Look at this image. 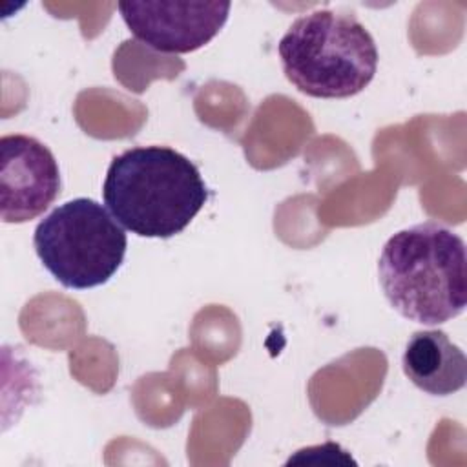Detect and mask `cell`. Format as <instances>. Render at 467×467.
<instances>
[{"label":"cell","instance_id":"1","mask_svg":"<svg viewBox=\"0 0 467 467\" xmlns=\"http://www.w3.org/2000/svg\"><path fill=\"white\" fill-rule=\"evenodd\" d=\"M115 221L140 237L181 234L208 201L199 168L168 146H137L117 155L102 184Z\"/></svg>","mask_w":467,"mask_h":467},{"label":"cell","instance_id":"2","mask_svg":"<svg viewBox=\"0 0 467 467\" xmlns=\"http://www.w3.org/2000/svg\"><path fill=\"white\" fill-rule=\"evenodd\" d=\"M390 306L409 321L441 325L465 310L467 257L463 239L427 221L396 232L378 261Z\"/></svg>","mask_w":467,"mask_h":467},{"label":"cell","instance_id":"3","mask_svg":"<svg viewBox=\"0 0 467 467\" xmlns=\"http://www.w3.org/2000/svg\"><path fill=\"white\" fill-rule=\"evenodd\" d=\"M285 77L305 95L348 99L363 91L378 69V47L352 15L319 9L299 16L277 44Z\"/></svg>","mask_w":467,"mask_h":467},{"label":"cell","instance_id":"4","mask_svg":"<svg viewBox=\"0 0 467 467\" xmlns=\"http://www.w3.org/2000/svg\"><path fill=\"white\" fill-rule=\"evenodd\" d=\"M33 246L44 268L62 286L88 290L115 275L124 261L128 237L108 208L77 197L36 224Z\"/></svg>","mask_w":467,"mask_h":467},{"label":"cell","instance_id":"5","mask_svg":"<svg viewBox=\"0 0 467 467\" xmlns=\"http://www.w3.org/2000/svg\"><path fill=\"white\" fill-rule=\"evenodd\" d=\"M130 33L159 53L182 55L206 46L226 24L230 2H150L117 4Z\"/></svg>","mask_w":467,"mask_h":467},{"label":"cell","instance_id":"6","mask_svg":"<svg viewBox=\"0 0 467 467\" xmlns=\"http://www.w3.org/2000/svg\"><path fill=\"white\" fill-rule=\"evenodd\" d=\"M60 192V170L51 150L29 135L0 139V217L27 223L42 215Z\"/></svg>","mask_w":467,"mask_h":467},{"label":"cell","instance_id":"7","mask_svg":"<svg viewBox=\"0 0 467 467\" xmlns=\"http://www.w3.org/2000/svg\"><path fill=\"white\" fill-rule=\"evenodd\" d=\"M405 376L431 396H451L465 387L467 359L443 330H418L401 358Z\"/></svg>","mask_w":467,"mask_h":467}]
</instances>
